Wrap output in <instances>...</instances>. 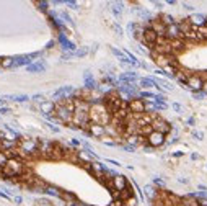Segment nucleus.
I'll list each match as a JSON object with an SVG mask.
<instances>
[{
    "instance_id": "42",
    "label": "nucleus",
    "mask_w": 207,
    "mask_h": 206,
    "mask_svg": "<svg viewBox=\"0 0 207 206\" xmlns=\"http://www.w3.org/2000/svg\"><path fill=\"white\" fill-rule=\"evenodd\" d=\"M153 183H155V185H157V187H163V185H165L162 178H155V180H153Z\"/></svg>"
},
{
    "instance_id": "34",
    "label": "nucleus",
    "mask_w": 207,
    "mask_h": 206,
    "mask_svg": "<svg viewBox=\"0 0 207 206\" xmlns=\"http://www.w3.org/2000/svg\"><path fill=\"white\" fill-rule=\"evenodd\" d=\"M193 97H194V100H202L205 97V93L202 90H201V92H193Z\"/></svg>"
},
{
    "instance_id": "26",
    "label": "nucleus",
    "mask_w": 207,
    "mask_h": 206,
    "mask_svg": "<svg viewBox=\"0 0 207 206\" xmlns=\"http://www.w3.org/2000/svg\"><path fill=\"white\" fill-rule=\"evenodd\" d=\"M155 93H152V92H148V90H142L139 92V98H148V101H153L155 100Z\"/></svg>"
},
{
    "instance_id": "55",
    "label": "nucleus",
    "mask_w": 207,
    "mask_h": 206,
    "mask_svg": "<svg viewBox=\"0 0 207 206\" xmlns=\"http://www.w3.org/2000/svg\"><path fill=\"white\" fill-rule=\"evenodd\" d=\"M2 59H3V57H0V66H2Z\"/></svg>"
},
{
    "instance_id": "18",
    "label": "nucleus",
    "mask_w": 207,
    "mask_h": 206,
    "mask_svg": "<svg viewBox=\"0 0 207 206\" xmlns=\"http://www.w3.org/2000/svg\"><path fill=\"white\" fill-rule=\"evenodd\" d=\"M170 46H171V49H173V54H176V53H180V51L184 49V39H171Z\"/></svg>"
},
{
    "instance_id": "53",
    "label": "nucleus",
    "mask_w": 207,
    "mask_h": 206,
    "mask_svg": "<svg viewBox=\"0 0 207 206\" xmlns=\"http://www.w3.org/2000/svg\"><path fill=\"white\" fill-rule=\"evenodd\" d=\"M72 144H73V146H78V144H80V142H78L77 139H72Z\"/></svg>"
},
{
    "instance_id": "38",
    "label": "nucleus",
    "mask_w": 207,
    "mask_h": 206,
    "mask_svg": "<svg viewBox=\"0 0 207 206\" xmlns=\"http://www.w3.org/2000/svg\"><path fill=\"white\" fill-rule=\"evenodd\" d=\"M173 110H175L176 113H181V111H183V106L180 105V103H173Z\"/></svg>"
},
{
    "instance_id": "25",
    "label": "nucleus",
    "mask_w": 207,
    "mask_h": 206,
    "mask_svg": "<svg viewBox=\"0 0 207 206\" xmlns=\"http://www.w3.org/2000/svg\"><path fill=\"white\" fill-rule=\"evenodd\" d=\"M0 174H2V175L5 177V178H15V177H20L18 174H16V172H13L11 169H8L7 165H5V167H3L2 170H0Z\"/></svg>"
},
{
    "instance_id": "29",
    "label": "nucleus",
    "mask_w": 207,
    "mask_h": 206,
    "mask_svg": "<svg viewBox=\"0 0 207 206\" xmlns=\"http://www.w3.org/2000/svg\"><path fill=\"white\" fill-rule=\"evenodd\" d=\"M111 10H113V13L114 15H116L118 16V18H119V16H121V13H122V8H121V7H122V5H121V3H111Z\"/></svg>"
},
{
    "instance_id": "32",
    "label": "nucleus",
    "mask_w": 207,
    "mask_h": 206,
    "mask_svg": "<svg viewBox=\"0 0 207 206\" xmlns=\"http://www.w3.org/2000/svg\"><path fill=\"white\" fill-rule=\"evenodd\" d=\"M153 103H155V108H157V111H158V110H166V108H168V105H166L165 101H160V100H153Z\"/></svg>"
},
{
    "instance_id": "36",
    "label": "nucleus",
    "mask_w": 207,
    "mask_h": 206,
    "mask_svg": "<svg viewBox=\"0 0 207 206\" xmlns=\"http://www.w3.org/2000/svg\"><path fill=\"white\" fill-rule=\"evenodd\" d=\"M33 100H34V101H39V103H43V101H46V100H44V95H41V93L34 95V97H33Z\"/></svg>"
},
{
    "instance_id": "10",
    "label": "nucleus",
    "mask_w": 207,
    "mask_h": 206,
    "mask_svg": "<svg viewBox=\"0 0 207 206\" xmlns=\"http://www.w3.org/2000/svg\"><path fill=\"white\" fill-rule=\"evenodd\" d=\"M165 38L166 39H183V34L180 31V28H178V25L175 23V25H170V26H166V34H165Z\"/></svg>"
},
{
    "instance_id": "5",
    "label": "nucleus",
    "mask_w": 207,
    "mask_h": 206,
    "mask_svg": "<svg viewBox=\"0 0 207 206\" xmlns=\"http://www.w3.org/2000/svg\"><path fill=\"white\" fill-rule=\"evenodd\" d=\"M129 111L132 113V114H135V116H140V114H143L145 113V101H143L142 98H132L129 103Z\"/></svg>"
},
{
    "instance_id": "52",
    "label": "nucleus",
    "mask_w": 207,
    "mask_h": 206,
    "mask_svg": "<svg viewBox=\"0 0 207 206\" xmlns=\"http://www.w3.org/2000/svg\"><path fill=\"white\" fill-rule=\"evenodd\" d=\"M199 190H202V191H205V190H207V187H205V185H199Z\"/></svg>"
},
{
    "instance_id": "16",
    "label": "nucleus",
    "mask_w": 207,
    "mask_h": 206,
    "mask_svg": "<svg viewBox=\"0 0 207 206\" xmlns=\"http://www.w3.org/2000/svg\"><path fill=\"white\" fill-rule=\"evenodd\" d=\"M39 108H41V111H43L44 116H48V114L54 113V110H56V103H54V101H48V100H46V101L41 103V106H39Z\"/></svg>"
},
{
    "instance_id": "13",
    "label": "nucleus",
    "mask_w": 207,
    "mask_h": 206,
    "mask_svg": "<svg viewBox=\"0 0 207 206\" xmlns=\"http://www.w3.org/2000/svg\"><path fill=\"white\" fill-rule=\"evenodd\" d=\"M59 43H60V46H62V48H64V49H67V51H70V53H75V44H73L72 41H68V39H67V36H65V34L64 33H62V34H59Z\"/></svg>"
},
{
    "instance_id": "11",
    "label": "nucleus",
    "mask_w": 207,
    "mask_h": 206,
    "mask_svg": "<svg viewBox=\"0 0 207 206\" xmlns=\"http://www.w3.org/2000/svg\"><path fill=\"white\" fill-rule=\"evenodd\" d=\"M148 26H150L152 30L158 34V38H165V34H166V26H165L160 20H152Z\"/></svg>"
},
{
    "instance_id": "27",
    "label": "nucleus",
    "mask_w": 207,
    "mask_h": 206,
    "mask_svg": "<svg viewBox=\"0 0 207 206\" xmlns=\"http://www.w3.org/2000/svg\"><path fill=\"white\" fill-rule=\"evenodd\" d=\"M160 21H162L165 26L175 25V20H173V16H170V15H162V16H160Z\"/></svg>"
},
{
    "instance_id": "45",
    "label": "nucleus",
    "mask_w": 207,
    "mask_h": 206,
    "mask_svg": "<svg viewBox=\"0 0 207 206\" xmlns=\"http://www.w3.org/2000/svg\"><path fill=\"white\" fill-rule=\"evenodd\" d=\"M113 28H114V31H116V33H119V34H122V28H121L119 25H114Z\"/></svg>"
},
{
    "instance_id": "9",
    "label": "nucleus",
    "mask_w": 207,
    "mask_h": 206,
    "mask_svg": "<svg viewBox=\"0 0 207 206\" xmlns=\"http://www.w3.org/2000/svg\"><path fill=\"white\" fill-rule=\"evenodd\" d=\"M186 20H188L189 23H191L193 26H196V28L207 25V18H205V15H201V13H193V15H189Z\"/></svg>"
},
{
    "instance_id": "28",
    "label": "nucleus",
    "mask_w": 207,
    "mask_h": 206,
    "mask_svg": "<svg viewBox=\"0 0 207 206\" xmlns=\"http://www.w3.org/2000/svg\"><path fill=\"white\" fill-rule=\"evenodd\" d=\"M145 111H147V114L157 113V108H155V103L153 101H145Z\"/></svg>"
},
{
    "instance_id": "43",
    "label": "nucleus",
    "mask_w": 207,
    "mask_h": 206,
    "mask_svg": "<svg viewBox=\"0 0 207 206\" xmlns=\"http://www.w3.org/2000/svg\"><path fill=\"white\" fill-rule=\"evenodd\" d=\"M48 126H49V129L52 131V133H59V131H60V129L57 128V126H54V124H48Z\"/></svg>"
},
{
    "instance_id": "40",
    "label": "nucleus",
    "mask_w": 207,
    "mask_h": 206,
    "mask_svg": "<svg viewBox=\"0 0 207 206\" xmlns=\"http://www.w3.org/2000/svg\"><path fill=\"white\" fill-rule=\"evenodd\" d=\"M108 164H111V165H114V167H121V164L118 162V160H113V159H108Z\"/></svg>"
},
{
    "instance_id": "6",
    "label": "nucleus",
    "mask_w": 207,
    "mask_h": 206,
    "mask_svg": "<svg viewBox=\"0 0 207 206\" xmlns=\"http://www.w3.org/2000/svg\"><path fill=\"white\" fill-rule=\"evenodd\" d=\"M165 137H166L165 134L152 131V133L147 136V142H148V146H152V147H160V146L165 144Z\"/></svg>"
},
{
    "instance_id": "12",
    "label": "nucleus",
    "mask_w": 207,
    "mask_h": 206,
    "mask_svg": "<svg viewBox=\"0 0 207 206\" xmlns=\"http://www.w3.org/2000/svg\"><path fill=\"white\" fill-rule=\"evenodd\" d=\"M88 134H90V136H93V137H103V136L106 134L105 126H101V124H95V123H90V126H88Z\"/></svg>"
},
{
    "instance_id": "49",
    "label": "nucleus",
    "mask_w": 207,
    "mask_h": 206,
    "mask_svg": "<svg viewBox=\"0 0 207 206\" xmlns=\"http://www.w3.org/2000/svg\"><path fill=\"white\" fill-rule=\"evenodd\" d=\"M173 156H175V157H183V152H181V151H178V152H173Z\"/></svg>"
},
{
    "instance_id": "2",
    "label": "nucleus",
    "mask_w": 207,
    "mask_h": 206,
    "mask_svg": "<svg viewBox=\"0 0 207 206\" xmlns=\"http://www.w3.org/2000/svg\"><path fill=\"white\" fill-rule=\"evenodd\" d=\"M56 118L59 123H64V124H72V119H73V114L67 110V108L62 105V100H56Z\"/></svg>"
},
{
    "instance_id": "14",
    "label": "nucleus",
    "mask_w": 207,
    "mask_h": 206,
    "mask_svg": "<svg viewBox=\"0 0 207 206\" xmlns=\"http://www.w3.org/2000/svg\"><path fill=\"white\" fill-rule=\"evenodd\" d=\"M145 141V137H142L140 134H132V136H126V142L127 146H132V147H137L139 144Z\"/></svg>"
},
{
    "instance_id": "51",
    "label": "nucleus",
    "mask_w": 207,
    "mask_h": 206,
    "mask_svg": "<svg viewBox=\"0 0 207 206\" xmlns=\"http://www.w3.org/2000/svg\"><path fill=\"white\" fill-rule=\"evenodd\" d=\"M188 124L193 126V124H194V118H188Z\"/></svg>"
},
{
    "instance_id": "23",
    "label": "nucleus",
    "mask_w": 207,
    "mask_h": 206,
    "mask_svg": "<svg viewBox=\"0 0 207 206\" xmlns=\"http://www.w3.org/2000/svg\"><path fill=\"white\" fill-rule=\"evenodd\" d=\"M181 204H183V206H199L197 200H196V198H191L189 195H186V196L181 198Z\"/></svg>"
},
{
    "instance_id": "4",
    "label": "nucleus",
    "mask_w": 207,
    "mask_h": 206,
    "mask_svg": "<svg viewBox=\"0 0 207 206\" xmlns=\"http://www.w3.org/2000/svg\"><path fill=\"white\" fill-rule=\"evenodd\" d=\"M184 88H189L193 92H201L204 88V80L201 75H196V74H189V79H188V84Z\"/></svg>"
},
{
    "instance_id": "3",
    "label": "nucleus",
    "mask_w": 207,
    "mask_h": 206,
    "mask_svg": "<svg viewBox=\"0 0 207 206\" xmlns=\"http://www.w3.org/2000/svg\"><path fill=\"white\" fill-rule=\"evenodd\" d=\"M152 129L153 131H157V133H162V134H168V133H171V126H170V123L168 121H165V119L162 118V116H157L152 121Z\"/></svg>"
},
{
    "instance_id": "48",
    "label": "nucleus",
    "mask_w": 207,
    "mask_h": 206,
    "mask_svg": "<svg viewBox=\"0 0 207 206\" xmlns=\"http://www.w3.org/2000/svg\"><path fill=\"white\" fill-rule=\"evenodd\" d=\"M178 182H180V183H186V185L189 183V180H188V178H178Z\"/></svg>"
},
{
    "instance_id": "19",
    "label": "nucleus",
    "mask_w": 207,
    "mask_h": 206,
    "mask_svg": "<svg viewBox=\"0 0 207 206\" xmlns=\"http://www.w3.org/2000/svg\"><path fill=\"white\" fill-rule=\"evenodd\" d=\"M175 79L178 80V82L180 84H183L186 87V84H188V79H189V75L184 72V71H181V69H178L176 71V74H175Z\"/></svg>"
},
{
    "instance_id": "39",
    "label": "nucleus",
    "mask_w": 207,
    "mask_h": 206,
    "mask_svg": "<svg viewBox=\"0 0 207 206\" xmlns=\"http://www.w3.org/2000/svg\"><path fill=\"white\" fill-rule=\"evenodd\" d=\"M65 5H67V7H72V8H77V7H78V3H77V2H72V0L65 2Z\"/></svg>"
},
{
    "instance_id": "47",
    "label": "nucleus",
    "mask_w": 207,
    "mask_h": 206,
    "mask_svg": "<svg viewBox=\"0 0 207 206\" xmlns=\"http://www.w3.org/2000/svg\"><path fill=\"white\" fill-rule=\"evenodd\" d=\"M13 201L20 204V203H23V198H21V196H15V198H13Z\"/></svg>"
},
{
    "instance_id": "15",
    "label": "nucleus",
    "mask_w": 207,
    "mask_h": 206,
    "mask_svg": "<svg viewBox=\"0 0 207 206\" xmlns=\"http://www.w3.org/2000/svg\"><path fill=\"white\" fill-rule=\"evenodd\" d=\"M139 87L140 88H157V84H155V80L152 79V77H142V79H139Z\"/></svg>"
},
{
    "instance_id": "35",
    "label": "nucleus",
    "mask_w": 207,
    "mask_h": 206,
    "mask_svg": "<svg viewBox=\"0 0 207 206\" xmlns=\"http://www.w3.org/2000/svg\"><path fill=\"white\" fill-rule=\"evenodd\" d=\"M193 137H194V139H197V141H201V139H204V134L201 133V131H193Z\"/></svg>"
},
{
    "instance_id": "50",
    "label": "nucleus",
    "mask_w": 207,
    "mask_h": 206,
    "mask_svg": "<svg viewBox=\"0 0 207 206\" xmlns=\"http://www.w3.org/2000/svg\"><path fill=\"white\" fill-rule=\"evenodd\" d=\"M191 157H193V160H197V159H201V156H197V154H196V152H194V154H193V156H191Z\"/></svg>"
},
{
    "instance_id": "31",
    "label": "nucleus",
    "mask_w": 207,
    "mask_h": 206,
    "mask_svg": "<svg viewBox=\"0 0 207 206\" xmlns=\"http://www.w3.org/2000/svg\"><path fill=\"white\" fill-rule=\"evenodd\" d=\"M0 67H13V57H3Z\"/></svg>"
},
{
    "instance_id": "41",
    "label": "nucleus",
    "mask_w": 207,
    "mask_h": 206,
    "mask_svg": "<svg viewBox=\"0 0 207 206\" xmlns=\"http://www.w3.org/2000/svg\"><path fill=\"white\" fill-rule=\"evenodd\" d=\"M197 203H199V206H207V198H199Z\"/></svg>"
},
{
    "instance_id": "44",
    "label": "nucleus",
    "mask_w": 207,
    "mask_h": 206,
    "mask_svg": "<svg viewBox=\"0 0 207 206\" xmlns=\"http://www.w3.org/2000/svg\"><path fill=\"white\" fill-rule=\"evenodd\" d=\"M183 7H184L186 10H189V11H194V7H193V5H189V3H186V2L183 3Z\"/></svg>"
},
{
    "instance_id": "7",
    "label": "nucleus",
    "mask_w": 207,
    "mask_h": 206,
    "mask_svg": "<svg viewBox=\"0 0 207 206\" xmlns=\"http://www.w3.org/2000/svg\"><path fill=\"white\" fill-rule=\"evenodd\" d=\"M111 185H113V190H116V191H124L126 188H127V178H126L124 175H114L113 177V180H111Z\"/></svg>"
},
{
    "instance_id": "37",
    "label": "nucleus",
    "mask_w": 207,
    "mask_h": 206,
    "mask_svg": "<svg viewBox=\"0 0 207 206\" xmlns=\"http://www.w3.org/2000/svg\"><path fill=\"white\" fill-rule=\"evenodd\" d=\"M111 206H124V201H122V200H113Z\"/></svg>"
},
{
    "instance_id": "21",
    "label": "nucleus",
    "mask_w": 207,
    "mask_h": 206,
    "mask_svg": "<svg viewBox=\"0 0 207 206\" xmlns=\"http://www.w3.org/2000/svg\"><path fill=\"white\" fill-rule=\"evenodd\" d=\"M143 191H145L147 198H148V200H152V201H155V200H157V196H158V191L155 190L152 185H147L145 188H143Z\"/></svg>"
},
{
    "instance_id": "30",
    "label": "nucleus",
    "mask_w": 207,
    "mask_h": 206,
    "mask_svg": "<svg viewBox=\"0 0 207 206\" xmlns=\"http://www.w3.org/2000/svg\"><path fill=\"white\" fill-rule=\"evenodd\" d=\"M7 162H8V157H7V154L0 151V170H2V169L5 167V165H7Z\"/></svg>"
},
{
    "instance_id": "17",
    "label": "nucleus",
    "mask_w": 207,
    "mask_h": 206,
    "mask_svg": "<svg viewBox=\"0 0 207 206\" xmlns=\"http://www.w3.org/2000/svg\"><path fill=\"white\" fill-rule=\"evenodd\" d=\"M26 71L28 72H31V74H38V72H44L46 71V66L43 64V62H33V64H30L26 67Z\"/></svg>"
},
{
    "instance_id": "8",
    "label": "nucleus",
    "mask_w": 207,
    "mask_h": 206,
    "mask_svg": "<svg viewBox=\"0 0 207 206\" xmlns=\"http://www.w3.org/2000/svg\"><path fill=\"white\" fill-rule=\"evenodd\" d=\"M157 39H158V34L155 33L150 26H145V31H143V44L150 46V48H153L155 44H157Z\"/></svg>"
},
{
    "instance_id": "20",
    "label": "nucleus",
    "mask_w": 207,
    "mask_h": 206,
    "mask_svg": "<svg viewBox=\"0 0 207 206\" xmlns=\"http://www.w3.org/2000/svg\"><path fill=\"white\" fill-rule=\"evenodd\" d=\"M196 36H197V41H207V25L196 28Z\"/></svg>"
},
{
    "instance_id": "54",
    "label": "nucleus",
    "mask_w": 207,
    "mask_h": 206,
    "mask_svg": "<svg viewBox=\"0 0 207 206\" xmlns=\"http://www.w3.org/2000/svg\"><path fill=\"white\" fill-rule=\"evenodd\" d=\"M3 100H5V98H0V106H2V108H3V103H5Z\"/></svg>"
},
{
    "instance_id": "33",
    "label": "nucleus",
    "mask_w": 207,
    "mask_h": 206,
    "mask_svg": "<svg viewBox=\"0 0 207 206\" xmlns=\"http://www.w3.org/2000/svg\"><path fill=\"white\" fill-rule=\"evenodd\" d=\"M124 206H137V200H135V196H130V198H127L124 201Z\"/></svg>"
},
{
    "instance_id": "22",
    "label": "nucleus",
    "mask_w": 207,
    "mask_h": 206,
    "mask_svg": "<svg viewBox=\"0 0 207 206\" xmlns=\"http://www.w3.org/2000/svg\"><path fill=\"white\" fill-rule=\"evenodd\" d=\"M43 193L51 195V196L60 198V190H59V188H56V187H51V185H46V187H44V190H43Z\"/></svg>"
},
{
    "instance_id": "46",
    "label": "nucleus",
    "mask_w": 207,
    "mask_h": 206,
    "mask_svg": "<svg viewBox=\"0 0 207 206\" xmlns=\"http://www.w3.org/2000/svg\"><path fill=\"white\" fill-rule=\"evenodd\" d=\"M0 196H2V198H5V200H11V196H10V195L3 193V191H0Z\"/></svg>"
},
{
    "instance_id": "1",
    "label": "nucleus",
    "mask_w": 207,
    "mask_h": 206,
    "mask_svg": "<svg viewBox=\"0 0 207 206\" xmlns=\"http://www.w3.org/2000/svg\"><path fill=\"white\" fill-rule=\"evenodd\" d=\"M18 149L26 157H39V141L38 139H21Z\"/></svg>"
},
{
    "instance_id": "24",
    "label": "nucleus",
    "mask_w": 207,
    "mask_h": 206,
    "mask_svg": "<svg viewBox=\"0 0 207 206\" xmlns=\"http://www.w3.org/2000/svg\"><path fill=\"white\" fill-rule=\"evenodd\" d=\"M5 100H13V101H18V103H25V101L30 100V97L28 95H7Z\"/></svg>"
}]
</instances>
